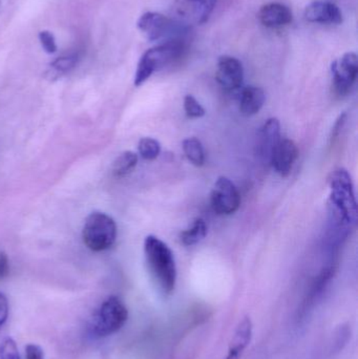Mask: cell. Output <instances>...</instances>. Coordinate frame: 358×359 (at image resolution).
<instances>
[{"label": "cell", "instance_id": "1", "mask_svg": "<svg viewBox=\"0 0 358 359\" xmlns=\"http://www.w3.org/2000/svg\"><path fill=\"white\" fill-rule=\"evenodd\" d=\"M329 212L331 224L336 229V234H345L357 220V204L354 193L351 175L345 168L333 171L330 177Z\"/></svg>", "mask_w": 358, "mask_h": 359}, {"label": "cell", "instance_id": "2", "mask_svg": "<svg viewBox=\"0 0 358 359\" xmlns=\"http://www.w3.org/2000/svg\"><path fill=\"white\" fill-rule=\"evenodd\" d=\"M144 253L158 286L162 292L170 294L177 282L176 260L172 249L159 237L148 235L144 241Z\"/></svg>", "mask_w": 358, "mask_h": 359}, {"label": "cell", "instance_id": "3", "mask_svg": "<svg viewBox=\"0 0 358 359\" xmlns=\"http://www.w3.org/2000/svg\"><path fill=\"white\" fill-rule=\"evenodd\" d=\"M185 51L184 41L174 38L147 49L138 63L135 75V86H140L147 81L156 72L168 67L178 60Z\"/></svg>", "mask_w": 358, "mask_h": 359}, {"label": "cell", "instance_id": "4", "mask_svg": "<svg viewBox=\"0 0 358 359\" xmlns=\"http://www.w3.org/2000/svg\"><path fill=\"white\" fill-rule=\"evenodd\" d=\"M83 242L90 250H106L114 245L117 237L115 221L102 212H92L86 218L82 231Z\"/></svg>", "mask_w": 358, "mask_h": 359}, {"label": "cell", "instance_id": "5", "mask_svg": "<svg viewBox=\"0 0 358 359\" xmlns=\"http://www.w3.org/2000/svg\"><path fill=\"white\" fill-rule=\"evenodd\" d=\"M129 319V310L119 297L111 296L104 304L92 319V331L99 337L112 335L121 329Z\"/></svg>", "mask_w": 358, "mask_h": 359}, {"label": "cell", "instance_id": "6", "mask_svg": "<svg viewBox=\"0 0 358 359\" xmlns=\"http://www.w3.org/2000/svg\"><path fill=\"white\" fill-rule=\"evenodd\" d=\"M333 88L339 96L349 94L355 84L358 74L357 55L354 51L343 54L331 65Z\"/></svg>", "mask_w": 358, "mask_h": 359}, {"label": "cell", "instance_id": "7", "mask_svg": "<svg viewBox=\"0 0 358 359\" xmlns=\"http://www.w3.org/2000/svg\"><path fill=\"white\" fill-rule=\"evenodd\" d=\"M211 207L220 216H229L238 212L241 205L240 193L228 177H220L211 195Z\"/></svg>", "mask_w": 358, "mask_h": 359}, {"label": "cell", "instance_id": "8", "mask_svg": "<svg viewBox=\"0 0 358 359\" xmlns=\"http://www.w3.org/2000/svg\"><path fill=\"white\" fill-rule=\"evenodd\" d=\"M217 0H176L174 12L180 19V24H206L215 10Z\"/></svg>", "mask_w": 358, "mask_h": 359}, {"label": "cell", "instance_id": "9", "mask_svg": "<svg viewBox=\"0 0 358 359\" xmlns=\"http://www.w3.org/2000/svg\"><path fill=\"white\" fill-rule=\"evenodd\" d=\"M178 24L174 20L158 12H146L137 22L138 29L145 35L150 42L160 41L172 36L178 30Z\"/></svg>", "mask_w": 358, "mask_h": 359}, {"label": "cell", "instance_id": "10", "mask_svg": "<svg viewBox=\"0 0 358 359\" xmlns=\"http://www.w3.org/2000/svg\"><path fill=\"white\" fill-rule=\"evenodd\" d=\"M281 125L277 118H270L261 127L257 139V156L261 162L270 165L271 157L281 141Z\"/></svg>", "mask_w": 358, "mask_h": 359}, {"label": "cell", "instance_id": "11", "mask_svg": "<svg viewBox=\"0 0 358 359\" xmlns=\"http://www.w3.org/2000/svg\"><path fill=\"white\" fill-rule=\"evenodd\" d=\"M215 79L228 92L238 90L244 81V67L242 63L232 56H222L218 60Z\"/></svg>", "mask_w": 358, "mask_h": 359}, {"label": "cell", "instance_id": "12", "mask_svg": "<svg viewBox=\"0 0 358 359\" xmlns=\"http://www.w3.org/2000/svg\"><path fill=\"white\" fill-rule=\"evenodd\" d=\"M304 19L312 24H341L343 13L339 8L330 1H314L307 6Z\"/></svg>", "mask_w": 358, "mask_h": 359}, {"label": "cell", "instance_id": "13", "mask_svg": "<svg viewBox=\"0 0 358 359\" xmlns=\"http://www.w3.org/2000/svg\"><path fill=\"white\" fill-rule=\"evenodd\" d=\"M298 156L296 144L290 139H282L271 157L270 165L281 177H287Z\"/></svg>", "mask_w": 358, "mask_h": 359}, {"label": "cell", "instance_id": "14", "mask_svg": "<svg viewBox=\"0 0 358 359\" xmlns=\"http://www.w3.org/2000/svg\"><path fill=\"white\" fill-rule=\"evenodd\" d=\"M258 17L261 24L266 28L279 29L291 24L293 13L283 3H270L261 8Z\"/></svg>", "mask_w": 358, "mask_h": 359}, {"label": "cell", "instance_id": "15", "mask_svg": "<svg viewBox=\"0 0 358 359\" xmlns=\"http://www.w3.org/2000/svg\"><path fill=\"white\" fill-rule=\"evenodd\" d=\"M266 95L258 86H247L241 94L240 111L245 117L257 115L264 106Z\"/></svg>", "mask_w": 358, "mask_h": 359}, {"label": "cell", "instance_id": "16", "mask_svg": "<svg viewBox=\"0 0 358 359\" xmlns=\"http://www.w3.org/2000/svg\"><path fill=\"white\" fill-rule=\"evenodd\" d=\"M251 337H252V323L250 319L245 317L236 328L225 359H240L245 349L250 344Z\"/></svg>", "mask_w": 358, "mask_h": 359}, {"label": "cell", "instance_id": "17", "mask_svg": "<svg viewBox=\"0 0 358 359\" xmlns=\"http://www.w3.org/2000/svg\"><path fill=\"white\" fill-rule=\"evenodd\" d=\"M207 235L206 223L203 218H195L193 225L180 234L181 243L185 246H193L203 241Z\"/></svg>", "mask_w": 358, "mask_h": 359}, {"label": "cell", "instance_id": "18", "mask_svg": "<svg viewBox=\"0 0 358 359\" xmlns=\"http://www.w3.org/2000/svg\"><path fill=\"white\" fill-rule=\"evenodd\" d=\"M183 152L186 156L187 160L195 165L202 166L205 163V150L203 144L197 138H187L183 141Z\"/></svg>", "mask_w": 358, "mask_h": 359}, {"label": "cell", "instance_id": "19", "mask_svg": "<svg viewBox=\"0 0 358 359\" xmlns=\"http://www.w3.org/2000/svg\"><path fill=\"white\" fill-rule=\"evenodd\" d=\"M138 163L137 154L133 152H124L115 160L113 164V175L115 177H124L131 173Z\"/></svg>", "mask_w": 358, "mask_h": 359}, {"label": "cell", "instance_id": "20", "mask_svg": "<svg viewBox=\"0 0 358 359\" xmlns=\"http://www.w3.org/2000/svg\"><path fill=\"white\" fill-rule=\"evenodd\" d=\"M140 156L144 160L152 161L159 157L161 152V144L159 141L152 138H142L140 140L139 145H138Z\"/></svg>", "mask_w": 358, "mask_h": 359}, {"label": "cell", "instance_id": "21", "mask_svg": "<svg viewBox=\"0 0 358 359\" xmlns=\"http://www.w3.org/2000/svg\"><path fill=\"white\" fill-rule=\"evenodd\" d=\"M0 359H22L17 344L12 337H6L0 342Z\"/></svg>", "mask_w": 358, "mask_h": 359}, {"label": "cell", "instance_id": "22", "mask_svg": "<svg viewBox=\"0 0 358 359\" xmlns=\"http://www.w3.org/2000/svg\"><path fill=\"white\" fill-rule=\"evenodd\" d=\"M184 111L186 115L191 119H197L205 115V109L197 102V99L191 95H187L184 98Z\"/></svg>", "mask_w": 358, "mask_h": 359}, {"label": "cell", "instance_id": "23", "mask_svg": "<svg viewBox=\"0 0 358 359\" xmlns=\"http://www.w3.org/2000/svg\"><path fill=\"white\" fill-rule=\"evenodd\" d=\"M76 63H77V58L75 56H67V57L57 58L55 61L51 63V67L57 73L65 74L74 69Z\"/></svg>", "mask_w": 358, "mask_h": 359}, {"label": "cell", "instance_id": "24", "mask_svg": "<svg viewBox=\"0 0 358 359\" xmlns=\"http://www.w3.org/2000/svg\"><path fill=\"white\" fill-rule=\"evenodd\" d=\"M39 40H40L43 49H44L47 54L56 53V39H55V36L53 35L52 32H49V31H41V32L39 33Z\"/></svg>", "mask_w": 358, "mask_h": 359}, {"label": "cell", "instance_id": "25", "mask_svg": "<svg viewBox=\"0 0 358 359\" xmlns=\"http://www.w3.org/2000/svg\"><path fill=\"white\" fill-rule=\"evenodd\" d=\"M8 317H9V302L7 296L0 292V327L5 325Z\"/></svg>", "mask_w": 358, "mask_h": 359}, {"label": "cell", "instance_id": "26", "mask_svg": "<svg viewBox=\"0 0 358 359\" xmlns=\"http://www.w3.org/2000/svg\"><path fill=\"white\" fill-rule=\"evenodd\" d=\"M26 359H44V353L38 344H30L26 346Z\"/></svg>", "mask_w": 358, "mask_h": 359}, {"label": "cell", "instance_id": "27", "mask_svg": "<svg viewBox=\"0 0 358 359\" xmlns=\"http://www.w3.org/2000/svg\"><path fill=\"white\" fill-rule=\"evenodd\" d=\"M9 271V259L5 253H0V280L7 278Z\"/></svg>", "mask_w": 358, "mask_h": 359}]
</instances>
